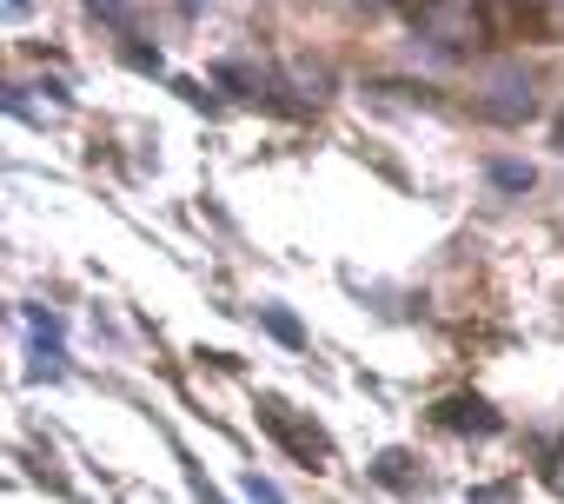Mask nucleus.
<instances>
[{
    "mask_svg": "<svg viewBox=\"0 0 564 504\" xmlns=\"http://www.w3.org/2000/svg\"><path fill=\"white\" fill-rule=\"evenodd\" d=\"M419 28H425V41H438V47H452V54L485 41L478 0H419Z\"/></svg>",
    "mask_w": 564,
    "mask_h": 504,
    "instance_id": "obj_1",
    "label": "nucleus"
},
{
    "mask_svg": "<svg viewBox=\"0 0 564 504\" xmlns=\"http://www.w3.org/2000/svg\"><path fill=\"white\" fill-rule=\"evenodd\" d=\"M438 425H452V431H498L491 405H485V398H471V392L445 398V405H438Z\"/></svg>",
    "mask_w": 564,
    "mask_h": 504,
    "instance_id": "obj_2",
    "label": "nucleus"
},
{
    "mask_svg": "<svg viewBox=\"0 0 564 504\" xmlns=\"http://www.w3.org/2000/svg\"><path fill=\"white\" fill-rule=\"evenodd\" d=\"M259 326H265V332H272L279 346H293V352L306 346V326H300V319H293L286 306H259Z\"/></svg>",
    "mask_w": 564,
    "mask_h": 504,
    "instance_id": "obj_3",
    "label": "nucleus"
},
{
    "mask_svg": "<svg viewBox=\"0 0 564 504\" xmlns=\"http://www.w3.org/2000/svg\"><path fill=\"white\" fill-rule=\"evenodd\" d=\"M491 186L524 193V186H531V166H524V160H491Z\"/></svg>",
    "mask_w": 564,
    "mask_h": 504,
    "instance_id": "obj_4",
    "label": "nucleus"
},
{
    "mask_svg": "<svg viewBox=\"0 0 564 504\" xmlns=\"http://www.w3.org/2000/svg\"><path fill=\"white\" fill-rule=\"evenodd\" d=\"M405 464H412L405 451H379V464H372V478H386L392 491H405V484H412V471H405Z\"/></svg>",
    "mask_w": 564,
    "mask_h": 504,
    "instance_id": "obj_5",
    "label": "nucleus"
},
{
    "mask_svg": "<svg viewBox=\"0 0 564 504\" xmlns=\"http://www.w3.org/2000/svg\"><path fill=\"white\" fill-rule=\"evenodd\" d=\"M239 491H246V504H286V491H279L272 478H259V471H246V478H239Z\"/></svg>",
    "mask_w": 564,
    "mask_h": 504,
    "instance_id": "obj_6",
    "label": "nucleus"
},
{
    "mask_svg": "<svg viewBox=\"0 0 564 504\" xmlns=\"http://www.w3.org/2000/svg\"><path fill=\"white\" fill-rule=\"evenodd\" d=\"M87 8H94V14H107L113 28H133V14H127V0H87Z\"/></svg>",
    "mask_w": 564,
    "mask_h": 504,
    "instance_id": "obj_7",
    "label": "nucleus"
},
{
    "mask_svg": "<svg viewBox=\"0 0 564 504\" xmlns=\"http://www.w3.org/2000/svg\"><path fill=\"white\" fill-rule=\"evenodd\" d=\"M186 478H193V497H199V504H226V497H219V491H213V484H206V478L193 471V464H186Z\"/></svg>",
    "mask_w": 564,
    "mask_h": 504,
    "instance_id": "obj_8",
    "label": "nucleus"
}]
</instances>
